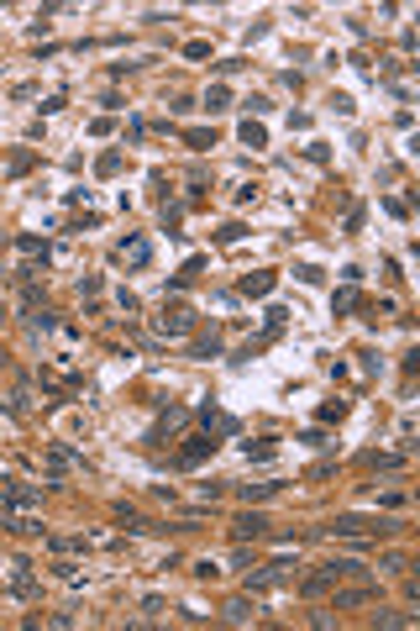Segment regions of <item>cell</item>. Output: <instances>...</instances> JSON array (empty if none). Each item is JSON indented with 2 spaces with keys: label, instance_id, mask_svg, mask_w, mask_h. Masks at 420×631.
<instances>
[{
  "label": "cell",
  "instance_id": "1",
  "mask_svg": "<svg viewBox=\"0 0 420 631\" xmlns=\"http://www.w3.org/2000/svg\"><path fill=\"white\" fill-rule=\"evenodd\" d=\"M347 573H368V568H362L357 558H336V563H321V568H316V573H310V579L300 584V595H310V600H316V595H326V589H331L336 579H347Z\"/></svg>",
  "mask_w": 420,
  "mask_h": 631
},
{
  "label": "cell",
  "instance_id": "2",
  "mask_svg": "<svg viewBox=\"0 0 420 631\" xmlns=\"http://www.w3.org/2000/svg\"><path fill=\"white\" fill-rule=\"evenodd\" d=\"M336 536H373V531H394V521H362V516H336L331 521Z\"/></svg>",
  "mask_w": 420,
  "mask_h": 631
},
{
  "label": "cell",
  "instance_id": "3",
  "mask_svg": "<svg viewBox=\"0 0 420 631\" xmlns=\"http://www.w3.org/2000/svg\"><path fill=\"white\" fill-rule=\"evenodd\" d=\"M215 447H221V442H215L210 432H200V437H189V447L179 452V463H184V468H195V463H205Z\"/></svg>",
  "mask_w": 420,
  "mask_h": 631
},
{
  "label": "cell",
  "instance_id": "4",
  "mask_svg": "<svg viewBox=\"0 0 420 631\" xmlns=\"http://www.w3.org/2000/svg\"><path fill=\"white\" fill-rule=\"evenodd\" d=\"M205 432H210V437H237V432H242V421H237L232 410H215V405H205Z\"/></svg>",
  "mask_w": 420,
  "mask_h": 631
},
{
  "label": "cell",
  "instance_id": "5",
  "mask_svg": "<svg viewBox=\"0 0 420 631\" xmlns=\"http://www.w3.org/2000/svg\"><path fill=\"white\" fill-rule=\"evenodd\" d=\"M232 536H237V542H257V536H268V521L257 516V510H247V516L232 521Z\"/></svg>",
  "mask_w": 420,
  "mask_h": 631
},
{
  "label": "cell",
  "instance_id": "6",
  "mask_svg": "<svg viewBox=\"0 0 420 631\" xmlns=\"http://www.w3.org/2000/svg\"><path fill=\"white\" fill-rule=\"evenodd\" d=\"M368 600H373V584H362V589H336L331 610H357V605H368Z\"/></svg>",
  "mask_w": 420,
  "mask_h": 631
},
{
  "label": "cell",
  "instance_id": "7",
  "mask_svg": "<svg viewBox=\"0 0 420 631\" xmlns=\"http://www.w3.org/2000/svg\"><path fill=\"white\" fill-rule=\"evenodd\" d=\"M189 327H195V316H189V311H168L163 321H158V337H184Z\"/></svg>",
  "mask_w": 420,
  "mask_h": 631
},
{
  "label": "cell",
  "instance_id": "8",
  "mask_svg": "<svg viewBox=\"0 0 420 631\" xmlns=\"http://www.w3.org/2000/svg\"><path fill=\"white\" fill-rule=\"evenodd\" d=\"M121 258H126L131 268H142L147 258H153V243H147V237H126V243H121Z\"/></svg>",
  "mask_w": 420,
  "mask_h": 631
},
{
  "label": "cell",
  "instance_id": "9",
  "mask_svg": "<svg viewBox=\"0 0 420 631\" xmlns=\"http://www.w3.org/2000/svg\"><path fill=\"white\" fill-rule=\"evenodd\" d=\"M274 285H279V274H247L242 279V295H247V300H263V295H274Z\"/></svg>",
  "mask_w": 420,
  "mask_h": 631
},
{
  "label": "cell",
  "instance_id": "10",
  "mask_svg": "<svg viewBox=\"0 0 420 631\" xmlns=\"http://www.w3.org/2000/svg\"><path fill=\"white\" fill-rule=\"evenodd\" d=\"M362 305V295H357V285H342L331 295V316H347V311H357Z\"/></svg>",
  "mask_w": 420,
  "mask_h": 631
},
{
  "label": "cell",
  "instance_id": "11",
  "mask_svg": "<svg viewBox=\"0 0 420 631\" xmlns=\"http://www.w3.org/2000/svg\"><path fill=\"white\" fill-rule=\"evenodd\" d=\"M6 500H11V505H43V489H32V484H11V479H6Z\"/></svg>",
  "mask_w": 420,
  "mask_h": 631
},
{
  "label": "cell",
  "instance_id": "12",
  "mask_svg": "<svg viewBox=\"0 0 420 631\" xmlns=\"http://www.w3.org/2000/svg\"><path fill=\"white\" fill-rule=\"evenodd\" d=\"M284 568H289V563H274V568H257L247 584H252V589H274V584L284 579Z\"/></svg>",
  "mask_w": 420,
  "mask_h": 631
},
{
  "label": "cell",
  "instance_id": "13",
  "mask_svg": "<svg viewBox=\"0 0 420 631\" xmlns=\"http://www.w3.org/2000/svg\"><path fill=\"white\" fill-rule=\"evenodd\" d=\"M226 105H232V90H226V85H210L205 90V111L215 116V111H226Z\"/></svg>",
  "mask_w": 420,
  "mask_h": 631
},
{
  "label": "cell",
  "instance_id": "14",
  "mask_svg": "<svg viewBox=\"0 0 420 631\" xmlns=\"http://www.w3.org/2000/svg\"><path fill=\"white\" fill-rule=\"evenodd\" d=\"M95 174H100V179H116V174H121V153H116V147L95 158Z\"/></svg>",
  "mask_w": 420,
  "mask_h": 631
},
{
  "label": "cell",
  "instance_id": "15",
  "mask_svg": "<svg viewBox=\"0 0 420 631\" xmlns=\"http://www.w3.org/2000/svg\"><path fill=\"white\" fill-rule=\"evenodd\" d=\"M252 610H257L252 600H226V621H237V626H242V621H252Z\"/></svg>",
  "mask_w": 420,
  "mask_h": 631
},
{
  "label": "cell",
  "instance_id": "16",
  "mask_svg": "<svg viewBox=\"0 0 420 631\" xmlns=\"http://www.w3.org/2000/svg\"><path fill=\"white\" fill-rule=\"evenodd\" d=\"M16 248L26 253V258H43L48 263V243H43V237H16Z\"/></svg>",
  "mask_w": 420,
  "mask_h": 631
},
{
  "label": "cell",
  "instance_id": "17",
  "mask_svg": "<svg viewBox=\"0 0 420 631\" xmlns=\"http://www.w3.org/2000/svg\"><path fill=\"white\" fill-rule=\"evenodd\" d=\"M215 353H221V337H215V332H210V337H200L195 347H189V358H215Z\"/></svg>",
  "mask_w": 420,
  "mask_h": 631
},
{
  "label": "cell",
  "instance_id": "18",
  "mask_svg": "<svg viewBox=\"0 0 420 631\" xmlns=\"http://www.w3.org/2000/svg\"><path fill=\"white\" fill-rule=\"evenodd\" d=\"M6 526L21 531V536H37V531H43V521H37V516H16V521H6Z\"/></svg>",
  "mask_w": 420,
  "mask_h": 631
},
{
  "label": "cell",
  "instance_id": "19",
  "mask_svg": "<svg viewBox=\"0 0 420 631\" xmlns=\"http://www.w3.org/2000/svg\"><path fill=\"white\" fill-rule=\"evenodd\" d=\"M242 142H247V147H263V142H268V132L257 127V122H242Z\"/></svg>",
  "mask_w": 420,
  "mask_h": 631
},
{
  "label": "cell",
  "instance_id": "20",
  "mask_svg": "<svg viewBox=\"0 0 420 631\" xmlns=\"http://www.w3.org/2000/svg\"><path fill=\"white\" fill-rule=\"evenodd\" d=\"M268 494H279V484H242V500H268Z\"/></svg>",
  "mask_w": 420,
  "mask_h": 631
},
{
  "label": "cell",
  "instance_id": "21",
  "mask_svg": "<svg viewBox=\"0 0 420 631\" xmlns=\"http://www.w3.org/2000/svg\"><path fill=\"white\" fill-rule=\"evenodd\" d=\"M368 463H373V468H404L399 452H368Z\"/></svg>",
  "mask_w": 420,
  "mask_h": 631
},
{
  "label": "cell",
  "instance_id": "22",
  "mask_svg": "<svg viewBox=\"0 0 420 631\" xmlns=\"http://www.w3.org/2000/svg\"><path fill=\"white\" fill-rule=\"evenodd\" d=\"M373 626H415V621H410V615H394V610H378Z\"/></svg>",
  "mask_w": 420,
  "mask_h": 631
},
{
  "label": "cell",
  "instance_id": "23",
  "mask_svg": "<svg viewBox=\"0 0 420 631\" xmlns=\"http://www.w3.org/2000/svg\"><path fill=\"white\" fill-rule=\"evenodd\" d=\"M247 458H274V437H263V442H247Z\"/></svg>",
  "mask_w": 420,
  "mask_h": 631
},
{
  "label": "cell",
  "instance_id": "24",
  "mask_svg": "<svg viewBox=\"0 0 420 631\" xmlns=\"http://www.w3.org/2000/svg\"><path fill=\"white\" fill-rule=\"evenodd\" d=\"M294 279H300V285H321V268L316 263H300V268H294Z\"/></svg>",
  "mask_w": 420,
  "mask_h": 631
},
{
  "label": "cell",
  "instance_id": "25",
  "mask_svg": "<svg viewBox=\"0 0 420 631\" xmlns=\"http://www.w3.org/2000/svg\"><path fill=\"white\" fill-rule=\"evenodd\" d=\"M342 415H347V405L336 400V405H321V410H316V421H342Z\"/></svg>",
  "mask_w": 420,
  "mask_h": 631
},
{
  "label": "cell",
  "instance_id": "26",
  "mask_svg": "<svg viewBox=\"0 0 420 631\" xmlns=\"http://www.w3.org/2000/svg\"><path fill=\"white\" fill-rule=\"evenodd\" d=\"M189 147H215V132H184Z\"/></svg>",
  "mask_w": 420,
  "mask_h": 631
},
{
  "label": "cell",
  "instance_id": "27",
  "mask_svg": "<svg viewBox=\"0 0 420 631\" xmlns=\"http://www.w3.org/2000/svg\"><path fill=\"white\" fill-rule=\"evenodd\" d=\"M184 58H210V43H200V37H195V43H184Z\"/></svg>",
  "mask_w": 420,
  "mask_h": 631
},
{
  "label": "cell",
  "instance_id": "28",
  "mask_svg": "<svg viewBox=\"0 0 420 631\" xmlns=\"http://www.w3.org/2000/svg\"><path fill=\"white\" fill-rule=\"evenodd\" d=\"M215 237H221V243H242V226H237V221H226V226H221Z\"/></svg>",
  "mask_w": 420,
  "mask_h": 631
},
{
  "label": "cell",
  "instance_id": "29",
  "mask_svg": "<svg viewBox=\"0 0 420 631\" xmlns=\"http://www.w3.org/2000/svg\"><path fill=\"white\" fill-rule=\"evenodd\" d=\"M284 321H289V311H284V305H274V311H268V332H279Z\"/></svg>",
  "mask_w": 420,
  "mask_h": 631
}]
</instances>
